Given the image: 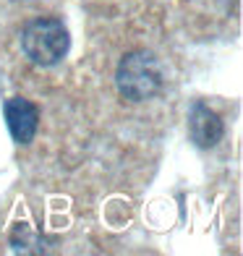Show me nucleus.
Instances as JSON below:
<instances>
[{"label": "nucleus", "mask_w": 243, "mask_h": 256, "mask_svg": "<svg viewBox=\"0 0 243 256\" xmlns=\"http://www.w3.org/2000/svg\"><path fill=\"white\" fill-rule=\"evenodd\" d=\"M68 48H71V37H68V29L63 26L60 18L42 16V18L29 21L21 29V50L37 66L60 63Z\"/></svg>", "instance_id": "obj_1"}, {"label": "nucleus", "mask_w": 243, "mask_h": 256, "mask_svg": "<svg viewBox=\"0 0 243 256\" xmlns=\"http://www.w3.org/2000/svg\"><path fill=\"white\" fill-rule=\"evenodd\" d=\"M115 86H118L120 97L131 102L152 100L162 89V68L157 58L144 50L128 52L120 60L118 71H115Z\"/></svg>", "instance_id": "obj_2"}, {"label": "nucleus", "mask_w": 243, "mask_h": 256, "mask_svg": "<svg viewBox=\"0 0 243 256\" xmlns=\"http://www.w3.org/2000/svg\"><path fill=\"white\" fill-rule=\"evenodd\" d=\"M6 123L16 144H29L40 128V110L24 97H10L6 102Z\"/></svg>", "instance_id": "obj_3"}, {"label": "nucleus", "mask_w": 243, "mask_h": 256, "mask_svg": "<svg viewBox=\"0 0 243 256\" xmlns=\"http://www.w3.org/2000/svg\"><path fill=\"white\" fill-rule=\"evenodd\" d=\"M188 134H191L196 146L210 149L222 138L225 126H222V120H220V115L214 110H210L204 102H196L188 112Z\"/></svg>", "instance_id": "obj_4"}]
</instances>
